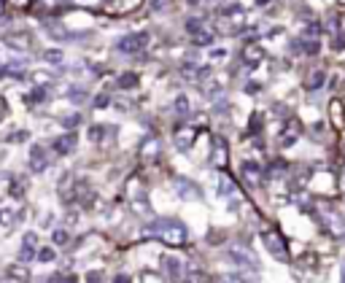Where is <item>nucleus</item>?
Instances as JSON below:
<instances>
[{
    "mask_svg": "<svg viewBox=\"0 0 345 283\" xmlns=\"http://www.w3.org/2000/svg\"><path fill=\"white\" fill-rule=\"evenodd\" d=\"M176 111H178V113H186V111H189V100L184 97V94L176 100Z\"/></svg>",
    "mask_w": 345,
    "mask_h": 283,
    "instance_id": "obj_24",
    "label": "nucleus"
},
{
    "mask_svg": "<svg viewBox=\"0 0 345 283\" xmlns=\"http://www.w3.org/2000/svg\"><path fill=\"white\" fill-rule=\"evenodd\" d=\"M340 189H342V192H345V170H342V173H340Z\"/></svg>",
    "mask_w": 345,
    "mask_h": 283,
    "instance_id": "obj_31",
    "label": "nucleus"
},
{
    "mask_svg": "<svg viewBox=\"0 0 345 283\" xmlns=\"http://www.w3.org/2000/svg\"><path fill=\"white\" fill-rule=\"evenodd\" d=\"M149 235L151 238H159L162 243L167 245H186L189 243V232L181 221H172V219H157L149 224Z\"/></svg>",
    "mask_w": 345,
    "mask_h": 283,
    "instance_id": "obj_1",
    "label": "nucleus"
},
{
    "mask_svg": "<svg viewBox=\"0 0 345 283\" xmlns=\"http://www.w3.org/2000/svg\"><path fill=\"white\" fill-rule=\"evenodd\" d=\"M194 138H197V127L194 124H184V127H176V132H172V140H176V146L181 151H186L194 146Z\"/></svg>",
    "mask_w": 345,
    "mask_h": 283,
    "instance_id": "obj_3",
    "label": "nucleus"
},
{
    "mask_svg": "<svg viewBox=\"0 0 345 283\" xmlns=\"http://www.w3.org/2000/svg\"><path fill=\"white\" fill-rule=\"evenodd\" d=\"M342 283H345V264H342Z\"/></svg>",
    "mask_w": 345,
    "mask_h": 283,
    "instance_id": "obj_33",
    "label": "nucleus"
},
{
    "mask_svg": "<svg viewBox=\"0 0 345 283\" xmlns=\"http://www.w3.org/2000/svg\"><path fill=\"white\" fill-rule=\"evenodd\" d=\"M140 3V0H113V3H108V8L113 14H124L127 8H135Z\"/></svg>",
    "mask_w": 345,
    "mask_h": 283,
    "instance_id": "obj_16",
    "label": "nucleus"
},
{
    "mask_svg": "<svg viewBox=\"0 0 345 283\" xmlns=\"http://www.w3.org/2000/svg\"><path fill=\"white\" fill-rule=\"evenodd\" d=\"M73 143H76V135H73V132H68V135H62V138L54 140V148L60 151V154H70V151H73Z\"/></svg>",
    "mask_w": 345,
    "mask_h": 283,
    "instance_id": "obj_14",
    "label": "nucleus"
},
{
    "mask_svg": "<svg viewBox=\"0 0 345 283\" xmlns=\"http://www.w3.org/2000/svg\"><path fill=\"white\" fill-rule=\"evenodd\" d=\"M146 46V35H127L119 41V49L121 52H140Z\"/></svg>",
    "mask_w": 345,
    "mask_h": 283,
    "instance_id": "obj_10",
    "label": "nucleus"
},
{
    "mask_svg": "<svg viewBox=\"0 0 345 283\" xmlns=\"http://www.w3.org/2000/svg\"><path fill=\"white\" fill-rule=\"evenodd\" d=\"M237 194V186H235V181L232 178H221V197H235Z\"/></svg>",
    "mask_w": 345,
    "mask_h": 283,
    "instance_id": "obj_19",
    "label": "nucleus"
},
{
    "mask_svg": "<svg viewBox=\"0 0 345 283\" xmlns=\"http://www.w3.org/2000/svg\"><path fill=\"white\" fill-rule=\"evenodd\" d=\"M243 57H245V62H251V65H256L259 60L264 57V52L259 49V43H248L245 49H243Z\"/></svg>",
    "mask_w": 345,
    "mask_h": 283,
    "instance_id": "obj_15",
    "label": "nucleus"
},
{
    "mask_svg": "<svg viewBox=\"0 0 345 283\" xmlns=\"http://www.w3.org/2000/svg\"><path fill=\"white\" fill-rule=\"evenodd\" d=\"M108 102H111V97H105V94H100V97H97V108H105Z\"/></svg>",
    "mask_w": 345,
    "mask_h": 283,
    "instance_id": "obj_28",
    "label": "nucleus"
},
{
    "mask_svg": "<svg viewBox=\"0 0 345 283\" xmlns=\"http://www.w3.org/2000/svg\"><path fill=\"white\" fill-rule=\"evenodd\" d=\"M262 240H264V245L270 248V253L275 259H289V251H286V240L281 238V232L278 229H267V232H262Z\"/></svg>",
    "mask_w": 345,
    "mask_h": 283,
    "instance_id": "obj_2",
    "label": "nucleus"
},
{
    "mask_svg": "<svg viewBox=\"0 0 345 283\" xmlns=\"http://www.w3.org/2000/svg\"><path fill=\"white\" fill-rule=\"evenodd\" d=\"M0 221H3L6 226H11V221H14V213H11V208H0Z\"/></svg>",
    "mask_w": 345,
    "mask_h": 283,
    "instance_id": "obj_22",
    "label": "nucleus"
},
{
    "mask_svg": "<svg viewBox=\"0 0 345 283\" xmlns=\"http://www.w3.org/2000/svg\"><path fill=\"white\" fill-rule=\"evenodd\" d=\"M172 186H176L178 197H184V200H200V197H203L200 186H197V184H191L189 178H176V181H172Z\"/></svg>",
    "mask_w": 345,
    "mask_h": 283,
    "instance_id": "obj_5",
    "label": "nucleus"
},
{
    "mask_svg": "<svg viewBox=\"0 0 345 283\" xmlns=\"http://www.w3.org/2000/svg\"><path fill=\"white\" fill-rule=\"evenodd\" d=\"M329 116L334 121V127L342 130L345 127V108H342V102L340 100H332V106H329Z\"/></svg>",
    "mask_w": 345,
    "mask_h": 283,
    "instance_id": "obj_13",
    "label": "nucleus"
},
{
    "mask_svg": "<svg viewBox=\"0 0 345 283\" xmlns=\"http://www.w3.org/2000/svg\"><path fill=\"white\" fill-rule=\"evenodd\" d=\"M49 283H76V278L73 275H54Z\"/></svg>",
    "mask_w": 345,
    "mask_h": 283,
    "instance_id": "obj_25",
    "label": "nucleus"
},
{
    "mask_svg": "<svg viewBox=\"0 0 345 283\" xmlns=\"http://www.w3.org/2000/svg\"><path fill=\"white\" fill-rule=\"evenodd\" d=\"M113 283H132V280H130V275H116V278H113Z\"/></svg>",
    "mask_w": 345,
    "mask_h": 283,
    "instance_id": "obj_29",
    "label": "nucleus"
},
{
    "mask_svg": "<svg viewBox=\"0 0 345 283\" xmlns=\"http://www.w3.org/2000/svg\"><path fill=\"white\" fill-rule=\"evenodd\" d=\"M240 173H243V178H245V181L251 184V186H256L259 181H262V167H259L256 162H245Z\"/></svg>",
    "mask_w": 345,
    "mask_h": 283,
    "instance_id": "obj_12",
    "label": "nucleus"
},
{
    "mask_svg": "<svg viewBox=\"0 0 345 283\" xmlns=\"http://www.w3.org/2000/svg\"><path fill=\"white\" fill-rule=\"evenodd\" d=\"M213 162H216V167H224V165H227V148H224V143H216Z\"/></svg>",
    "mask_w": 345,
    "mask_h": 283,
    "instance_id": "obj_20",
    "label": "nucleus"
},
{
    "mask_svg": "<svg viewBox=\"0 0 345 283\" xmlns=\"http://www.w3.org/2000/svg\"><path fill=\"white\" fill-rule=\"evenodd\" d=\"M218 283H248L243 275H221L218 278Z\"/></svg>",
    "mask_w": 345,
    "mask_h": 283,
    "instance_id": "obj_23",
    "label": "nucleus"
},
{
    "mask_svg": "<svg viewBox=\"0 0 345 283\" xmlns=\"http://www.w3.org/2000/svg\"><path fill=\"white\" fill-rule=\"evenodd\" d=\"M321 221L327 224V229L332 235H342L345 232V219H342V216H337L334 211H324L321 213Z\"/></svg>",
    "mask_w": 345,
    "mask_h": 283,
    "instance_id": "obj_6",
    "label": "nucleus"
},
{
    "mask_svg": "<svg viewBox=\"0 0 345 283\" xmlns=\"http://www.w3.org/2000/svg\"><path fill=\"white\" fill-rule=\"evenodd\" d=\"M143 283H162V280L154 275V272H146V275H143Z\"/></svg>",
    "mask_w": 345,
    "mask_h": 283,
    "instance_id": "obj_27",
    "label": "nucleus"
},
{
    "mask_svg": "<svg viewBox=\"0 0 345 283\" xmlns=\"http://www.w3.org/2000/svg\"><path fill=\"white\" fill-rule=\"evenodd\" d=\"M119 84H121V87H135V75H132V73L130 75H121Z\"/></svg>",
    "mask_w": 345,
    "mask_h": 283,
    "instance_id": "obj_26",
    "label": "nucleus"
},
{
    "mask_svg": "<svg viewBox=\"0 0 345 283\" xmlns=\"http://www.w3.org/2000/svg\"><path fill=\"white\" fill-rule=\"evenodd\" d=\"M54 256H57V253H54L52 245H41V248H38V253H35L38 262H54Z\"/></svg>",
    "mask_w": 345,
    "mask_h": 283,
    "instance_id": "obj_18",
    "label": "nucleus"
},
{
    "mask_svg": "<svg viewBox=\"0 0 345 283\" xmlns=\"http://www.w3.org/2000/svg\"><path fill=\"white\" fill-rule=\"evenodd\" d=\"M30 167L35 170V173H41V170L49 167V154H46L43 146H33L30 148Z\"/></svg>",
    "mask_w": 345,
    "mask_h": 283,
    "instance_id": "obj_8",
    "label": "nucleus"
},
{
    "mask_svg": "<svg viewBox=\"0 0 345 283\" xmlns=\"http://www.w3.org/2000/svg\"><path fill=\"white\" fill-rule=\"evenodd\" d=\"M229 259H232L235 264H240V267H251L256 270L259 267V262L251 251H245V248H232V253H229Z\"/></svg>",
    "mask_w": 345,
    "mask_h": 283,
    "instance_id": "obj_9",
    "label": "nucleus"
},
{
    "mask_svg": "<svg viewBox=\"0 0 345 283\" xmlns=\"http://www.w3.org/2000/svg\"><path fill=\"white\" fill-rule=\"evenodd\" d=\"M324 79H327V73H324V70H315V73H310V79H308V84H305V87H308V89H321V87H324Z\"/></svg>",
    "mask_w": 345,
    "mask_h": 283,
    "instance_id": "obj_17",
    "label": "nucleus"
},
{
    "mask_svg": "<svg viewBox=\"0 0 345 283\" xmlns=\"http://www.w3.org/2000/svg\"><path fill=\"white\" fill-rule=\"evenodd\" d=\"M334 49H345V35H340V41L334 43Z\"/></svg>",
    "mask_w": 345,
    "mask_h": 283,
    "instance_id": "obj_30",
    "label": "nucleus"
},
{
    "mask_svg": "<svg viewBox=\"0 0 345 283\" xmlns=\"http://www.w3.org/2000/svg\"><path fill=\"white\" fill-rule=\"evenodd\" d=\"M54 243L57 245H68L70 243V229H54Z\"/></svg>",
    "mask_w": 345,
    "mask_h": 283,
    "instance_id": "obj_21",
    "label": "nucleus"
},
{
    "mask_svg": "<svg viewBox=\"0 0 345 283\" xmlns=\"http://www.w3.org/2000/svg\"><path fill=\"white\" fill-rule=\"evenodd\" d=\"M165 270H167V275L176 280V283H184V278H186V264H184V259L181 256H165Z\"/></svg>",
    "mask_w": 345,
    "mask_h": 283,
    "instance_id": "obj_4",
    "label": "nucleus"
},
{
    "mask_svg": "<svg viewBox=\"0 0 345 283\" xmlns=\"http://www.w3.org/2000/svg\"><path fill=\"white\" fill-rule=\"evenodd\" d=\"M300 132H302L300 121H289V124H286V130H283V135L278 138V143H281V146H291L294 140L300 138Z\"/></svg>",
    "mask_w": 345,
    "mask_h": 283,
    "instance_id": "obj_11",
    "label": "nucleus"
},
{
    "mask_svg": "<svg viewBox=\"0 0 345 283\" xmlns=\"http://www.w3.org/2000/svg\"><path fill=\"white\" fill-rule=\"evenodd\" d=\"M79 3H89V6H97V3H103V0H79Z\"/></svg>",
    "mask_w": 345,
    "mask_h": 283,
    "instance_id": "obj_32",
    "label": "nucleus"
},
{
    "mask_svg": "<svg viewBox=\"0 0 345 283\" xmlns=\"http://www.w3.org/2000/svg\"><path fill=\"white\" fill-rule=\"evenodd\" d=\"M35 253H38V238H35V232H27L22 248H19V262H30Z\"/></svg>",
    "mask_w": 345,
    "mask_h": 283,
    "instance_id": "obj_7",
    "label": "nucleus"
}]
</instances>
